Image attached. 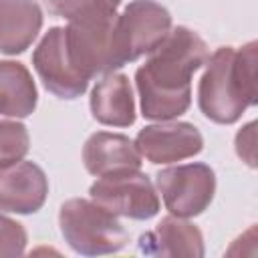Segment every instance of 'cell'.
<instances>
[{"label":"cell","instance_id":"obj_1","mask_svg":"<svg viewBox=\"0 0 258 258\" xmlns=\"http://www.w3.org/2000/svg\"><path fill=\"white\" fill-rule=\"evenodd\" d=\"M206 60L208 46L198 32L185 26L171 28L135 73L141 115L151 121L183 115L191 103V75Z\"/></svg>","mask_w":258,"mask_h":258},{"label":"cell","instance_id":"obj_2","mask_svg":"<svg viewBox=\"0 0 258 258\" xmlns=\"http://www.w3.org/2000/svg\"><path fill=\"white\" fill-rule=\"evenodd\" d=\"M256 42L220 46L206 60L198 87L200 111L214 123L232 125L256 105Z\"/></svg>","mask_w":258,"mask_h":258},{"label":"cell","instance_id":"obj_3","mask_svg":"<svg viewBox=\"0 0 258 258\" xmlns=\"http://www.w3.org/2000/svg\"><path fill=\"white\" fill-rule=\"evenodd\" d=\"M58 226L64 242L83 256L113 254L129 242L119 216L93 200L73 198L64 202L58 212Z\"/></svg>","mask_w":258,"mask_h":258},{"label":"cell","instance_id":"obj_4","mask_svg":"<svg viewBox=\"0 0 258 258\" xmlns=\"http://www.w3.org/2000/svg\"><path fill=\"white\" fill-rule=\"evenodd\" d=\"M115 20L117 16L73 20L64 28L69 60L75 67V71L87 81L123 67L115 40Z\"/></svg>","mask_w":258,"mask_h":258},{"label":"cell","instance_id":"obj_5","mask_svg":"<svg viewBox=\"0 0 258 258\" xmlns=\"http://www.w3.org/2000/svg\"><path fill=\"white\" fill-rule=\"evenodd\" d=\"M171 30V14L155 0H133L115 20V40L123 64L157 48Z\"/></svg>","mask_w":258,"mask_h":258},{"label":"cell","instance_id":"obj_6","mask_svg":"<svg viewBox=\"0 0 258 258\" xmlns=\"http://www.w3.org/2000/svg\"><path fill=\"white\" fill-rule=\"evenodd\" d=\"M91 200L115 216L149 220L159 212V198L151 179L139 169H123L99 179L89 189Z\"/></svg>","mask_w":258,"mask_h":258},{"label":"cell","instance_id":"obj_7","mask_svg":"<svg viewBox=\"0 0 258 258\" xmlns=\"http://www.w3.org/2000/svg\"><path fill=\"white\" fill-rule=\"evenodd\" d=\"M155 185L169 214L194 218L212 204L216 194V173L206 163L173 165L157 171Z\"/></svg>","mask_w":258,"mask_h":258},{"label":"cell","instance_id":"obj_8","mask_svg":"<svg viewBox=\"0 0 258 258\" xmlns=\"http://www.w3.org/2000/svg\"><path fill=\"white\" fill-rule=\"evenodd\" d=\"M32 64L46 91L60 99H77L89 87V81L81 77L69 60L64 28L60 26H52L42 36V40L34 48Z\"/></svg>","mask_w":258,"mask_h":258},{"label":"cell","instance_id":"obj_9","mask_svg":"<svg viewBox=\"0 0 258 258\" xmlns=\"http://www.w3.org/2000/svg\"><path fill=\"white\" fill-rule=\"evenodd\" d=\"M135 147L151 163H175L198 155L204 147V137L191 123L165 121L143 127L135 137Z\"/></svg>","mask_w":258,"mask_h":258},{"label":"cell","instance_id":"obj_10","mask_svg":"<svg viewBox=\"0 0 258 258\" xmlns=\"http://www.w3.org/2000/svg\"><path fill=\"white\" fill-rule=\"evenodd\" d=\"M48 196V179L32 161L0 165V212L34 214Z\"/></svg>","mask_w":258,"mask_h":258},{"label":"cell","instance_id":"obj_11","mask_svg":"<svg viewBox=\"0 0 258 258\" xmlns=\"http://www.w3.org/2000/svg\"><path fill=\"white\" fill-rule=\"evenodd\" d=\"M139 250L149 256L200 258L204 256V236L196 224L171 214L139 238Z\"/></svg>","mask_w":258,"mask_h":258},{"label":"cell","instance_id":"obj_12","mask_svg":"<svg viewBox=\"0 0 258 258\" xmlns=\"http://www.w3.org/2000/svg\"><path fill=\"white\" fill-rule=\"evenodd\" d=\"M83 163L93 175H107L123 169H139L141 153L127 135L97 131L83 147Z\"/></svg>","mask_w":258,"mask_h":258},{"label":"cell","instance_id":"obj_13","mask_svg":"<svg viewBox=\"0 0 258 258\" xmlns=\"http://www.w3.org/2000/svg\"><path fill=\"white\" fill-rule=\"evenodd\" d=\"M91 113L101 125L129 127L135 123L131 83L121 73H107L91 91Z\"/></svg>","mask_w":258,"mask_h":258},{"label":"cell","instance_id":"obj_14","mask_svg":"<svg viewBox=\"0 0 258 258\" xmlns=\"http://www.w3.org/2000/svg\"><path fill=\"white\" fill-rule=\"evenodd\" d=\"M42 28V10L34 0H0V52H24Z\"/></svg>","mask_w":258,"mask_h":258},{"label":"cell","instance_id":"obj_15","mask_svg":"<svg viewBox=\"0 0 258 258\" xmlns=\"http://www.w3.org/2000/svg\"><path fill=\"white\" fill-rule=\"evenodd\" d=\"M36 101L38 93L28 69L16 60H0V115L28 117Z\"/></svg>","mask_w":258,"mask_h":258},{"label":"cell","instance_id":"obj_16","mask_svg":"<svg viewBox=\"0 0 258 258\" xmlns=\"http://www.w3.org/2000/svg\"><path fill=\"white\" fill-rule=\"evenodd\" d=\"M121 0H48V10L69 22L117 16Z\"/></svg>","mask_w":258,"mask_h":258},{"label":"cell","instance_id":"obj_17","mask_svg":"<svg viewBox=\"0 0 258 258\" xmlns=\"http://www.w3.org/2000/svg\"><path fill=\"white\" fill-rule=\"evenodd\" d=\"M30 149V137L22 123L0 119V165L20 161Z\"/></svg>","mask_w":258,"mask_h":258},{"label":"cell","instance_id":"obj_18","mask_svg":"<svg viewBox=\"0 0 258 258\" xmlns=\"http://www.w3.org/2000/svg\"><path fill=\"white\" fill-rule=\"evenodd\" d=\"M26 230L20 222L10 220L0 214V258L2 256H22L26 248Z\"/></svg>","mask_w":258,"mask_h":258},{"label":"cell","instance_id":"obj_19","mask_svg":"<svg viewBox=\"0 0 258 258\" xmlns=\"http://www.w3.org/2000/svg\"><path fill=\"white\" fill-rule=\"evenodd\" d=\"M236 153L246 165L256 167V121L244 125L236 135Z\"/></svg>","mask_w":258,"mask_h":258}]
</instances>
